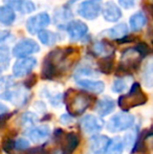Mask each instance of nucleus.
Returning <instances> with one entry per match:
<instances>
[{
  "label": "nucleus",
  "instance_id": "2",
  "mask_svg": "<svg viewBox=\"0 0 153 154\" xmlns=\"http://www.w3.org/2000/svg\"><path fill=\"white\" fill-rule=\"evenodd\" d=\"M93 101V97L87 93L77 92L74 89H69L64 94V102L66 103L67 113L72 116H78L83 114Z\"/></svg>",
  "mask_w": 153,
  "mask_h": 154
},
{
  "label": "nucleus",
  "instance_id": "3",
  "mask_svg": "<svg viewBox=\"0 0 153 154\" xmlns=\"http://www.w3.org/2000/svg\"><path fill=\"white\" fill-rule=\"evenodd\" d=\"M148 102V97L142 90L139 83H133L130 90L126 94H122L118 99V105L124 112L129 111L130 109L139 106L145 105Z\"/></svg>",
  "mask_w": 153,
  "mask_h": 154
},
{
  "label": "nucleus",
  "instance_id": "25",
  "mask_svg": "<svg viewBox=\"0 0 153 154\" xmlns=\"http://www.w3.org/2000/svg\"><path fill=\"white\" fill-rule=\"evenodd\" d=\"M41 90H42L41 95L44 97H47L50 105H53L54 107H59L64 102V94H62V93H53L47 88H42Z\"/></svg>",
  "mask_w": 153,
  "mask_h": 154
},
{
  "label": "nucleus",
  "instance_id": "39",
  "mask_svg": "<svg viewBox=\"0 0 153 154\" xmlns=\"http://www.w3.org/2000/svg\"><path fill=\"white\" fill-rule=\"evenodd\" d=\"M59 121H60V123H61L62 125H64V126H69V125H72V124H74L75 118H74V116H70V114L65 113V114H62V116H60Z\"/></svg>",
  "mask_w": 153,
  "mask_h": 154
},
{
  "label": "nucleus",
  "instance_id": "49",
  "mask_svg": "<svg viewBox=\"0 0 153 154\" xmlns=\"http://www.w3.org/2000/svg\"><path fill=\"white\" fill-rule=\"evenodd\" d=\"M152 43H153V42H152Z\"/></svg>",
  "mask_w": 153,
  "mask_h": 154
},
{
  "label": "nucleus",
  "instance_id": "19",
  "mask_svg": "<svg viewBox=\"0 0 153 154\" xmlns=\"http://www.w3.org/2000/svg\"><path fill=\"white\" fill-rule=\"evenodd\" d=\"M115 101L109 97H104L99 100V101H96L94 110H96V112L101 118H104V116L110 114L115 110Z\"/></svg>",
  "mask_w": 153,
  "mask_h": 154
},
{
  "label": "nucleus",
  "instance_id": "11",
  "mask_svg": "<svg viewBox=\"0 0 153 154\" xmlns=\"http://www.w3.org/2000/svg\"><path fill=\"white\" fill-rule=\"evenodd\" d=\"M80 126L86 134L94 135L103 129L104 122H103V120H101L100 118L93 116V114H86L80 121Z\"/></svg>",
  "mask_w": 153,
  "mask_h": 154
},
{
  "label": "nucleus",
  "instance_id": "21",
  "mask_svg": "<svg viewBox=\"0 0 153 154\" xmlns=\"http://www.w3.org/2000/svg\"><path fill=\"white\" fill-rule=\"evenodd\" d=\"M91 51L93 55L103 58V57H106V56L113 55L115 48L109 43H107L106 41L101 40L93 43V45L91 46Z\"/></svg>",
  "mask_w": 153,
  "mask_h": 154
},
{
  "label": "nucleus",
  "instance_id": "12",
  "mask_svg": "<svg viewBox=\"0 0 153 154\" xmlns=\"http://www.w3.org/2000/svg\"><path fill=\"white\" fill-rule=\"evenodd\" d=\"M36 65H37V60L33 57L19 59L13 66V75L16 78H23L29 75Z\"/></svg>",
  "mask_w": 153,
  "mask_h": 154
},
{
  "label": "nucleus",
  "instance_id": "43",
  "mask_svg": "<svg viewBox=\"0 0 153 154\" xmlns=\"http://www.w3.org/2000/svg\"><path fill=\"white\" fill-rule=\"evenodd\" d=\"M10 118H11V113H6V114H3V116H0V129L5 125Z\"/></svg>",
  "mask_w": 153,
  "mask_h": 154
},
{
  "label": "nucleus",
  "instance_id": "31",
  "mask_svg": "<svg viewBox=\"0 0 153 154\" xmlns=\"http://www.w3.org/2000/svg\"><path fill=\"white\" fill-rule=\"evenodd\" d=\"M127 89V82L123 78H118L113 81L112 86H111V90L115 93H122Z\"/></svg>",
  "mask_w": 153,
  "mask_h": 154
},
{
  "label": "nucleus",
  "instance_id": "17",
  "mask_svg": "<svg viewBox=\"0 0 153 154\" xmlns=\"http://www.w3.org/2000/svg\"><path fill=\"white\" fill-rule=\"evenodd\" d=\"M49 135H50V128L46 125L34 127L27 131V136L35 144H41V143H43L44 140H46L49 137Z\"/></svg>",
  "mask_w": 153,
  "mask_h": 154
},
{
  "label": "nucleus",
  "instance_id": "37",
  "mask_svg": "<svg viewBox=\"0 0 153 154\" xmlns=\"http://www.w3.org/2000/svg\"><path fill=\"white\" fill-rule=\"evenodd\" d=\"M134 49L142 56V58H145L146 56L149 55V53H150V47L144 42L137 43V44L135 45Z\"/></svg>",
  "mask_w": 153,
  "mask_h": 154
},
{
  "label": "nucleus",
  "instance_id": "45",
  "mask_svg": "<svg viewBox=\"0 0 153 154\" xmlns=\"http://www.w3.org/2000/svg\"><path fill=\"white\" fill-rule=\"evenodd\" d=\"M6 113H8V108L4 104L0 103V116H3V114Z\"/></svg>",
  "mask_w": 153,
  "mask_h": 154
},
{
  "label": "nucleus",
  "instance_id": "35",
  "mask_svg": "<svg viewBox=\"0 0 153 154\" xmlns=\"http://www.w3.org/2000/svg\"><path fill=\"white\" fill-rule=\"evenodd\" d=\"M137 134L136 131H130L125 135V138L123 140L124 142V146L125 147H132L134 146L135 142H136V138H137Z\"/></svg>",
  "mask_w": 153,
  "mask_h": 154
},
{
  "label": "nucleus",
  "instance_id": "27",
  "mask_svg": "<svg viewBox=\"0 0 153 154\" xmlns=\"http://www.w3.org/2000/svg\"><path fill=\"white\" fill-rule=\"evenodd\" d=\"M38 121H39V119H38L37 114L31 111L24 112V113L21 114V116L19 118V124H20V126L26 127V128L34 126Z\"/></svg>",
  "mask_w": 153,
  "mask_h": 154
},
{
  "label": "nucleus",
  "instance_id": "15",
  "mask_svg": "<svg viewBox=\"0 0 153 154\" xmlns=\"http://www.w3.org/2000/svg\"><path fill=\"white\" fill-rule=\"evenodd\" d=\"M6 6L12 8L14 12L21 14H29L35 11L36 6L29 0H3Z\"/></svg>",
  "mask_w": 153,
  "mask_h": 154
},
{
  "label": "nucleus",
  "instance_id": "42",
  "mask_svg": "<svg viewBox=\"0 0 153 154\" xmlns=\"http://www.w3.org/2000/svg\"><path fill=\"white\" fill-rule=\"evenodd\" d=\"M33 107L35 108V110H37L39 112H45L46 111V107H45V104L43 102H36L33 105Z\"/></svg>",
  "mask_w": 153,
  "mask_h": 154
},
{
  "label": "nucleus",
  "instance_id": "20",
  "mask_svg": "<svg viewBox=\"0 0 153 154\" xmlns=\"http://www.w3.org/2000/svg\"><path fill=\"white\" fill-rule=\"evenodd\" d=\"M127 34H128V26H127V24H125V23H118L115 26L104 31L101 35H103V36H105L108 39L120 40V39L124 38Z\"/></svg>",
  "mask_w": 153,
  "mask_h": 154
},
{
  "label": "nucleus",
  "instance_id": "24",
  "mask_svg": "<svg viewBox=\"0 0 153 154\" xmlns=\"http://www.w3.org/2000/svg\"><path fill=\"white\" fill-rule=\"evenodd\" d=\"M16 19L15 12L8 6H0V24L3 25H12Z\"/></svg>",
  "mask_w": 153,
  "mask_h": 154
},
{
  "label": "nucleus",
  "instance_id": "16",
  "mask_svg": "<svg viewBox=\"0 0 153 154\" xmlns=\"http://www.w3.org/2000/svg\"><path fill=\"white\" fill-rule=\"evenodd\" d=\"M102 15L104 19L108 22H116L122 17V11L112 1H108L103 5Z\"/></svg>",
  "mask_w": 153,
  "mask_h": 154
},
{
  "label": "nucleus",
  "instance_id": "13",
  "mask_svg": "<svg viewBox=\"0 0 153 154\" xmlns=\"http://www.w3.org/2000/svg\"><path fill=\"white\" fill-rule=\"evenodd\" d=\"M111 140L106 135H92L89 138V149L92 154L106 153Z\"/></svg>",
  "mask_w": 153,
  "mask_h": 154
},
{
  "label": "nucleus",
  "instance_id": "41",
  "mask_svg": "<svg viewBox=\"0 0 153 154\" xmlns=\"http://www.w3.org/2000/svg\"><path fill=\"white\" fill-rule=\"evenodd\" d=\"M137 0H118V4L124 8H132Z\"/></svg>",
  "mask_w": 153,
  "mask_h": 154
},
{
  "label": "nucleus",
  "instance_id": "6",
  "mask_svg": "<svg viewBox=\"0 0 153 154\" xmlns=\"http://www.w3.org/2000/svg\"><path fill=\"white\" fill-rule=\"evenodd\" d=\"M0 99L11 102L13 105L17 107H22L25 104H27L29 100L31 99V92L24 86H17L16 88H12L1 92Z\"/></svg>",
  "mask_w": 153,
  "mask_h": 154
},
{
  "label": "nucleus",
  "instance_id": "30",
  "mask_svg": "<svg viewBox=\"0 0 153 154\" xmlns=\"http://www.w3.org/2000/svg\"><path fill=\"white\" fill-rule=\"evenodd\" d=\"M94 75H98V72L89 66L79 67L75 72V77H77V80L81 79V77H94Z\"/></svg>",
  "mask_w": 153,
  "mask_h": 154
},
{
  "label": "nucleus",
  "instance_id": "33",
  "mask_svg": "<svg viewBox=\"0 0 153 154\" xmlns=\"http://www.w3.org/2000/svg\"><path fill=\"white\" fill-rule=\"evenodd\" d=\"M15 86V81L12 77H2L0 78V91H6L12 89Z\"/></svg>",
  "mask_w": 153,
  "mask_h": 154
},
{
  "label": "nucleus",
  "instance_id": "14",
  "mask_svg": "<svg viewBox=\"0 0 153 154\" xmlns=\"http://www.w3.org/2000/svg\"><path fill=\"white\" fill-rule=\"evenodd\" d=\"M66 32L72 41H78L82 39L88 32V26L80 20L70 21L66 25Z\"/></svg>",
  "mask_w": 153,
  "mask_h": 154
},
{
  "label": "nucleus",
  "instance_id": "18",
  "mask_svg": "<svg viewBox=\"0 0 153 154\" xmlns=\"http://www.w3.org/2000/svg\"><path fill=\"white\" fill-rule=\"evenodd\" d=\"M77 85L86 91H89L94 94H100L105 90V84L102 81H94L88 79H79L77 80Z\"/></svg>",
  "mask_w": 153,
  "mask_h": 154
},
{
  "label": "nucleus",
  "instance_id": "46",
  "mask_svg": "<svg viewBox=\"0 0 153 154\" xmlns=\"http://www.w3.org/2000/svg\"><path fill=\"white\" fill-rule=\"evenodd\" d=\"M8 36H10V32H8V31H2L1 32H0V42L4 41Z\"/></svg>",
  "mask_w": 153,
  "mask_h": 154
},
{
  "label": "nucleus",
  "instance_id": "29",
  "mask_svg": "<svg viewBox=\"0 0 153 154\" xmlns=\"http://www.w3.org/2000/svg\"><path fill=\"white\" fill-rule=\"evenodd\" d=\"M11 62V54L10 48L5 45L0 46V68H8Z\"/></svg>",
  "mask_w": 153,
  "mask_h": 154
},
{
  "label": "nucleus",
  "instance_id": "5",
  "mask_svg": "<svg viewBox=\"0 0 153 154\" xmlns=\"http://www.w3.org/2000/svg\"><path fill=\"white\" fill-rule=\"evenodd\" d=\"M134 116L129 112H118V113H115L107 123V131L110 133L126 131L134 125Z\"/></svg>",
  "mask_w": 153,
  "mask_h": 154
},
{
  "label": "nucleus",
  "instance_id": "4",
  "mask_svg": "<svg viewBox=\"0 0 153 154\" xmlns=\"http://www.w3.org/2000/svg\"><path fill=\"white\" fill-rule=\"evenodd\" d=\"M142 56L134 48H129L125 51L121 58L118 66V75H130L133 71L137 70L142 63Z\"/></svg>",
  "mask_w": 153,
  "mask_h": 154
},
{
  "label": "nucleus",
  "instance_id": "23",
  "mask_svg": "<svg viewBox=\"0 0 153 154\" xmlns=\"http://www.w3.org/2000/svg\"><path fill=\"white\" fill-rule=\"evenodd\" d=\"M98 67L100 72L104 75H109L112 72L113 67H115V54L101 58L98 62Z\"/></svg>",
  "mask_w": 153,
  "mask_h": 154
},
{
  "label": "nucleus",
  "instance_id": "48",
  "mask_svg": "<svg viewBox=\"0 0 153 154\" xmlns=\"http://www.w3.org/2000/svg\"><path fill=\"white\" fill-rule=\"evenodd\" d=\"M90 154H92V153H90Z\"/></svg>",
  "mask_w": 153,
  "mask_h": 154
},
{
  "label": "nucleus",
  "instance_id": "38",
  "mask_svg": "<svg viewBox=\"0 0 153 154\" xmlns=\"http://www.w3.org/2000/svg\"><path fill=\"white\" fill-rule=\"evenodd\" d=\"M29 148V140H26L25 138L20 137L15 140V149H16V150L23 151Z\"/></svg>",
  "mask_w": 153,
  "mask_h": 154
},
{
  "label": "nucleus",
  "instance_id": "8",
  "mask_svg": "<svg viewBox=\"0 0 153 154\" xmlns=\"http://www.w3.org/2000/svg\"><path fill=\"white\" fill-rule=\"evenodd\" d=\"M40 51V46L36 41L32 39H24L18 42L13 48V56L19 59L27 58L29 55H33Z\"/></svg>",
  "mask_w": 153,
  "mask_h": 154
},
{
  "label": "nucleus",
  "instance_id": "9",
  "mask_svg": "<svg viewBox=\"0 0 153 154\" xmlns=\"http://www.w3.org/2000/svg\"><path fill=\"white\" fill-rule=\"evenodd\" d=\"M57 143L60 145L57 154H74L80 145V137L75 132L64 133Z\"/></svg>",
  "mask_w": 153,
  "mask_h": 154
},
{
  "label": "nucleus",
  "instance_id": "1",
  "mask_svg": "<svg viewBox=\"0 0 153 154\" xmlns=\"http://www.w3.org/2000/svg\"><path fill=\"white\" fill-rule=\"evenodd\" d=\"M78 51L74 47H63L51 51L42 64L41 75L44 80H55L59 78L74 62Z\"/></svg>",
  "mask_w": 153,
  "mask_h": 154
},
{
  "label": "nucleus",
  "instance_id": "34",
  "mask_svg": "<svg viewBox=\"0 0 153 154\" xmlns=\"http://www.w3.org/2000/svg\"><path fill=\"white\" fill-rule=\"evenodd\" d=\"M1 148L3 150V152L10 154L12 153L13 149H15V140L13 137H10V136H6L3 140H2L1 144Z\"/></svg>",
  "mask_w": 153,
  "mask_h": 154
},
{
  "label": "nucleus",
  "instance_id": "22",
  "mask_svg": "<svg viewBox=\"0 0 153 154\" xmlns=\"http://www.w3.org/2000/svg\"><path fill=\"white\" fill-rule=\"evenodd\" d=\"M129 24H130V29L132 32H139L141 31L143 27L146 26L147 24V18L146 15L142 12H137L135 14H133L130 17L129 20Z\"/></svg>",
  "mask_w": 153,
  "mask_h": 154
},
{
  "label": "nucleus",
  "instance_id": "7",
  "mask_svg": "<svg viewBox=\"0 0 153 154\" xmlns=\"http://www.w3.org/2000/svg\"><path fill=\"white\" fill-rule=\"evenodd\" d=\"M102 8V0H85L78 8V14L86 20H94L100 16Z\"/></svg>",
  "mask_w": 153,
  "mask_h": 154
},
{
  "label": "nucleus",
  "instance_id": "28",
  "mask_svg": "<svg viewBox=\"0 0 153 154\" xmlns=\"http://www.w3.org/2000/svg\"><path fill=\"white\" fill-rule=\"evenodd\" d=\"M124 149L125 146L123 140L121 137H118V136H116V137L111 140L110 145H109L105 154H122Z\"/></svg>",
  "mask_w": 153,
  "mask_h": 154
},
{
  "label": "nucleus",
  "instance_id": "40",
  "mask_svg": "<svg viewBox=\"0 0 153 154\" xmlns=\"http://www.w3.org/2000/svg\"><path fill=\"white\" fill-rule=\"evenodd\" d=\"M36 83H37V75H31L29 77L26 78V80H25L24 83H23V86H24L25 88H27V89H29V88L33 87Z\"/></svg>",
  "mask_w": 153,
  "mask_h": 154
},
{
  "label": "nucleus",
  "instance_id": "26",
  "mask_svg": "<svg viewBox=\"0 0 153 154\" xmlns=\"http://www.w3.org/2000/svg\"><path fill=\"white\" fill-rule=\"evenodd\" d=\"M39 40L42 44L47 45V46H51L54 45L59 39V35L57 32H54L50 31H46V29H43L38 34Z\"/></svg>",
  "mask_w": 153,
  "mask_h": 154
},
{
  "label": "nucleus",
  "instance_id": "44",
  "mask_svg": "<svg viewBox=\"0 0 153 154\" xmlns=\"http://www.w3.org/2000/svg\"><path fill=\"white\" fill-rule=\"evenodd\" d=\"M144 8H145L146 13L153 18V4L152 3H146L145 5H144Z\"/></svg>",
  "mask_w": 153,
  "mask_h": 154
},
{
  "label": "nucleus",
  "instance_id": "47",
  "mask_svg": "<svg viewBox=\"0 0 153 154\" xmlns=\"http://www.w3.org/2000/svg\"><path fill=\"white\" fill-rule=\"evenodd\" d=\"M0 75H1V68H0Z\"/></svg>",
  "mask_w": 153,
  "mask_h": 154
},
{
  "label": "nucleus",
  "instance_id": "36",
  "mask_svg": "<svg viewBox=\"0 0 153 154\" xmlns=\"http://www.w3.org/2000/svg\"><path fill=\"white\" fill-rule=\"evenodd\" d=\"M69 18H72V13L68 10H66V8H62V10L59 11V14L55 15V21L57 23L61 22V21L68 20Z\"/></svg>",
  "mask_w": 153,
  "mask_h": 154
},
{
  "label": "nucleus",
  "instance_id": "32",
  "mask_svg": "<svg viewBox=\"0 0 153 154\" xmlns=\"http://www.w3.org/2000/svg\"><path fill=\"white\" fill-rule=\"evenodd\" d=\"M143 77L147 85H153V61H150L146 64Z\"/></svg>",
  "mask_w": 153,
  "mask_h": 154
},
{
  "label": "nucleus",
  "instance_id": "10",
  "mask_svg": "<svg viewBox=\"0 0 153 154\" xmlns=\"http://www.w3.org/2000/svg\"><path fill=\"white\" fill-rule=\"evenodd\" d=\"M50 23V17L47 13H39V14L35 15V16H32L31 18L27 19L26 27L27 32L31 35L39 34L41 31L47 27Z\"/></svg>",
  "mask_w": 153,
  "mask_h": 154
}]
</instances>
